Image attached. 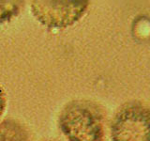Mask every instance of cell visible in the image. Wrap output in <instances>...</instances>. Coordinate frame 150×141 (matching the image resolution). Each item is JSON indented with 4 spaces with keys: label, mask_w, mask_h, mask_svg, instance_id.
Segmentation results:
<instances>
[{
    "label": "cell",
    "mask_w": 150,
    "mask_h": 141,
    "mask_svg": "<svg viewBox=\"0 0 150 141\" xmlns=\"http://www.w3.org/2000/svg\"><path fill=\"white\" fill-rule=\"evenodd\" d=\"M6 107H7L6 92H5L2 86L0 85V120H1L2 116L4 115L5 111H6Z\"/></svg>",
    "instance_id": "6"
},
{
    "label": "cell",
    "mask_w": 150,
    "mask_h": 141,
    "mask_svg": "<svg viewBox=\"0 0 150 141\" xmlns=\"http://www.w3.org/2000/svg\"><path fill=\"white\" fill-rule=\"evenodd\" d=\"M112 141H150V105L132 101L116 111L110 125Z\"/></svg>",
    "instance_id": "2"
},
{
    "label": "cell",
    "mask_w": 150,
    "mask_h": 141,
    "mask_svg": "<svg viewBox=\"0 0 150 141\" xmlns=\"http://www.w3.org/2000/svg\"><path fill=\"white\" fill-rule=\"evenodd\" d=\"M43 141H62V140H59V139H54V138H52V139H45Z\"/></svg>",
    "instance_id": "7"
},
{
    "label": "cell",
    "mask_w": 150,
    "mask_h": 141,
    "mask_svg": "<svg viewBox=\"0 0 150 141\" xmlns=\"http://www.w3.org/2000/svg\"><path fill=\"white\" fill-rule=\"evenodd\" d=\"M26 127L12 119L0 121V141H29Z\"/></svg>",
    "instance_id": "4"
},
{
    "label": "cell",
    "mask_w": 150,
    "mask_h": 141,
    "mask_svg": "<svg viewBox=\"0 0 150 141\" xmlns=\"http://www.w3.org/2000/svg\"><path fill=\"white\" fill-rule=\"evenodd\" d=\"M23 1L4 0L0 1V24L9 22L21 12Z\"/></svg>",
    "instance_id": "5"
},
{
    "label": "cell",
    "mask_w": 150,
    "mask_h": 141,
    "mask_svg": "<svg viewBox=\"0 0 150 141\" xmlns=\"http://www.w3.org/2000/svg\"><path fill=\"white\" fill-rule=\"evenodd\" d=\"M104 114L89 100L69 102L58 117V126L69 141H103Z\"/></svg>",
    "instance_id": "1"
},
{
    "label": "cell",
    "mask_w": 150,
    "mask_h": 141,
    "mask_svg": "<svg viewBox=\"0 0 150 141\" xmlns=\"http://www.w3.org/2000/svg\"><path fill=\"white\" fill-rule=\"evenodd\" d=\"M33 16L42 26L53 29L67 28L80 21L86 13L89 1L86 0H36L31 2Z\"/></svg>",
    "instance_id": "3"
}]
</instances>
